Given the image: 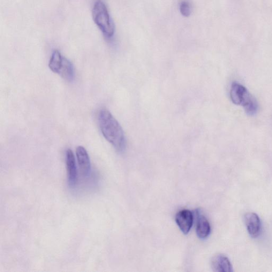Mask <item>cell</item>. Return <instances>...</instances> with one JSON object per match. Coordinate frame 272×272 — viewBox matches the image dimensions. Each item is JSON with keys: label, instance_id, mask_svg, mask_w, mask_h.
Listing matches in <instances>:
<instances>
[{"label": "cell", "instance_id": "8992f818", "mask_svg": "<svg viewBox=\"0 0 272 272\" xmlns=\"http://www.w3.org/2000/svg\"><path fill=\"white\" fill-rule=\"evenodd\" d=\"M176 222L180 230L184 235H187L191 231L193 225V214L190 210H181L176 216Z\"/></svg>", "mask_w": 272, "mask_h": 272}, {"label": "cell", "instance_id": "9c48e42d", "mask_svg": "<svg viewBox=\"0 0 272 272\" xmlns=\"http://www.w3.org/2000/svg\"><path fill=\"white\" fill-rule=\"evenodd\" d=\"M198 221L196 225V234L202 240L206 239L210 235V225L207 219L198 211Z\"/></svg>", "mask_w": 272, "mask_h": 272}, {"label": "cell", "instance_id": "5b68a950", "mask_svg": "<svg viewBox=\"0 0 272 272\" xmlns=\"http://www.w3.org/2000/svg\"><path fill=\"white\" fill-rule=\"evenodd\" d=\"M76 156L82 176L88 178L91 173V163L86 149L83 146H78L76 148Z\"/></svg>", "mask_w": 272, "mask_h": 272}, {"label": "cell", "instance_id": "6da1fadb", "mask_svg": "<svg viewBox=\"0 0 272 272\" xmlns=\"http://www.w3.org/2000/svg\"><path fill=\"white\" fill-rule=\"evenodd\" d=\"M100 130L104 137L117 152L122 153L126 147V140L122 126L111 113L107 109L101 110L98 117Z\"/></svg>", "mask_w": 272, "mask_h": 272}, {"label": "cell", "instance_id": "8fae6325", "mask_svg": "<svg viewBox=\"0 0 272 272\" xmlns=\"http://www.w3.org/2000/svg\"><path fill=\"white\" fill-rule=\"evenodd\" d=\"M59 75L68 81H72L74 78V69L72 63L64 57L63 67Z\"/></svg>", "mask_w": 272, "mask_h": 272}, {"label": "cell", "instance_id": "7c38bea8", "mask_svg": "<svg viewBox=\"0 0 272 272\" xmlns=\"http://www.w3.org/2000/svg\"><path fill=\"white\" fill-rule=\"evenodd\" d=\"M180 11L183 16L190 17L192 13V7L190 2L185 0L181 1L180 4Z\"/></svg>", "mask_w": 272, "mask_h": 272}, {"label": "cell", "instance_id": "30bf717a", "mask_svg": "<svg viewBox=\"0 0 272 272\" xmlns=\"http://www.w3.org/2000/svg\"><path fill=\"white\" fill-rule=\"evenodd\" d=\"M64 57L58 50H55L51 57L49 67L50 70L59 74L63 67Z\"/></svg>", "mask_w": 272, "mask_h": 272}, {"label": "cell", "instance_id": "52a82bcc", "mask_svg": "<svg viewBox=\"0 0 272 272\" xmlns=\"http://www.w3.org/2000/svg\"><path fill=\"white\" fill-rule=\"evenodd\" d=\"M247 230L253 238L258 237L262 230V223L260 217L255 213H248L244 216Z\"/></svg>", "mask_w": 272, "mask_h": 272}, {"label": "cell", "instance_id": "277c9868", "mask_svg": "<svg viewBox=\"0 0 272 272\" xmlns=\"http://www.w3.org/2000/svg\"><path fill=\"white\" fill-rule=\"evenodd\" d=\"M66 164L68 185L70 188H74L77 184L78 175L75 157L70 149L66 151Z\"/></svg>", "mask_w": 272, "mask_h": 272}, {"label": "cell", "instance_id": "ba28073f", "mask_svg": "<svg viewBox=\"0 0 272 272\" xmlns=\"http://www.w3.org/2000/svg\"><path fill=\"white\" fill-rule=\"evenodd\" d=\"M211 266L216 272H233L232 264L229 259L222 254L215 255L211 261Z\"/></svg>", "mask_w": 272, "mask_h": 272}, {"label": "cell", "instance_id": "3957f363", "mask_svg": "<svg viewBox=\"0 0 272 272\" xmlns=\"http://www.w3.org/2000/svg\"><path fill=\"white\" fill-rule=\"evenodd\" d=\"M92 16L95 24L99 28L105 37L110 39L115 34V27L107 6L102 0H96L92 10Z\"/></svg>", "mask_w": 272, "mask_h": 272}, {"label": "cell", "instance_id": "7a4b0ae2", "mask_svg": "<svg viewBox=\"0 0 272 272\" xmlns=\"http://www.w3.org/2000/svg\"><path fill=\"white\" fill-rule=\"evenodd\" d=\"M230 98L232 102L243 106L249 116H254L258 112L259 105L255 98L248 89L237 82H233L230 89Z\"/></svg>", "mask_w": 272, "mask_h": 272}]
</instances>
